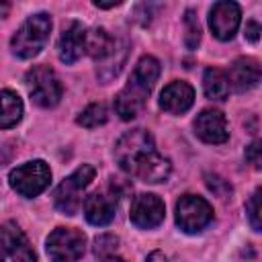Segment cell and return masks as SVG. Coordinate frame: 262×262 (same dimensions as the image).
<instances>
[{"label": "cell", "instance_id": "1", "mask_svg": "<svg viewBox=\"0 0 262 262\" xmlns=\"http://www.w3.org/2000/svg\"><path fill=\"white\" fill-rule=\"evenodd\" d=\"M115 160L123 172L147 184L164 182L170 176V162L158 154L154 137L145 129L123 133L115 145Z\"/></svg>", "mask_w": 262, "mask_h": 262}, {"label": "cell", "instance_id": "2", "mask_svg": "<svg viewBox=\"0 0 262 262\" xmlns=\"http://www.w3.org/2000/svg\"><path fill=\"white\" fill-rule=\"evenodd\" d=\"M158 78H160V61L154 55H143L135 63L127 86L115 98V111L123 121H131L143 111L145 100Z\"/></svg>", "mask_w": 262, "mask_h": 262}, {"label": "cell", "instance_id": "3", "mask_svg": "<svg viewBox=\"0 0 262 262\" xmlns=\"http://www.w3.org/2000/svg\"><path fill=\"white\" fill-rule=\"evenodd\" d=\"M129 43L123 37H113L106 29H90L86 33V53L96 61V76L102 84H108L119 76L127 59Z\"/></svg>", "mask_w": 262, "mask_h": 262}, {"label": "cell", "instance_id": "4", "mask_svg": "<svg viewBox=\"0 0 262 262\" xmlns=\"http://www.w3.org/2000/svg\"><path fill=\"white\" fill-rule=\"evenodd\" d=\"M51 33V16L47 12H37L29 16L20 29L10 39V49L20 59H31L41 53Z\"/></svg>", "mask_w": 262, "mask_h": 262}, {"label": "cell", "instance_id": "5", "mask_svg": "<svg viewBox=\"0 0 262 262\" xmlns=\"http://www.w3.org/2000/svg\"><path fill=\"white\" fill-rule=\"evenodd\" d=\"M94 166L90 164H82L80 168H76L68 178H63L57 188L53 190V205L59 213L63 215H76L82 207V194L86 190V186L94 180Z\"/></svg>", "mask_w": 262, "mask_h": 262}, {"label": "cell", "instance_id": "6", "mask_svg": "<svg viewBox=\"0 0 262 262\" xmlns=\"http://www.w3.org/2000/svg\"><path fill=\"white\" fill-rule=\"evenodd\" d=\"M25 84L29 88L31 100L37 106L51 108L61 100L63 94L61 82L49 66H33L25 76Z\"/></svg>", "mask_w": 262, "mask_h": 262}, {"label": "cell", "instance_id": "7", "mask_svg": "<svg viewBox=\"0 0 262 262\" xmlns=\"http://www.w3.org/2000/svg\"><path fill=\"white\" fill-rule=\"evenodd\" d=\"M10 186L25 199L41 194L51 182V170L43 160H33L16 166L8 176Z\"/></svg>", "mask_w": 262, "mask_h": 262}, {"label": "cell", "instance_id": "8", "mask_svg": "<svg viewBox=\"0 0 262 262\" xmlns=\"http://www.w3.org/2000/svg\"><path fill=\"white\" fill-rule=\"evenodd\" d=\"M45 250L51 262H78L86 250V235L74 227H57L49 233Z\"/></svg>", "mask_w": 262, "mask_h": 262}, {"label": "cell", "instance_id": "9", "mask_svg": "<svg viewBox=\"0 0 262 262\" xmlns=\"http://www.w3.org/2000/svg\"><path fill=\"white\" fill-rule=\"evenodd\" d=\"M213 221V207L196 194H182L176 203V225L184 233H199Z\"/></svg>", "mask_w": 262, "mask_h": 262}, {"label": "cell", "instance_id": "10", "mask_svg": "<svg viewBox=\"0 0 262 262\" xmlns=\"http://www.w3.org/2000/svg\"><path fill=\"white\" fill-rule=\"evenodd\" d=\"M0 262H37L33 246L14 221L0 225Z\"/></svg>", "mask_w": 262, "mask_h": 262}, {"label": "cell", "instance_id": "11", "mask_svg": "<svg viewBox=\"0 0 262 262\" xmlns=\"http://www.w3.org/2000/svg\"><path fill=\"white\" fill-rule=\"evenodd\" d=\"M131 223L137 225L139 229H154L158 227L164 217H166V207H164V201L156 194H149V192H143V194H137L131 203Z\"/></svg>", "mask_w": 262, "mask_h": 262}, {"label": "cell", "instance_id": "12", "mask_svg": "<svg viewBox=\"0 0 262 262\" xmlns=\"http://www.w3.org/2000/svg\"><path fill=\"white\" fill-rule=\"evenodd\" d=\"M239 18H242V10L235 2L229 0L215 2L209 12V27L219 41H229L237 33Z\"/></svg>", "mask_w": 262, "mask_h": 262}, {"label": "cell", "instance_id": "13", "mask_svg": "<svg viewBox=\"0 0 262 262\" xmlns=\"http://www.w3.org/2000/svg\"><path fill=\"white\" fill-rule=\"evenodd\" d=\"M194 133L205 143H225L229 137L225 115L217 108H205L194 119Z\"/></svg>", "mask_w": 262, "mask_h": 262}, {"label": "cell", "instance_id": "14", "mask_svg": "<svg viewBox=\"0 0 262 262\" xmlns=\"http://www.w3.org/2000/svg\"><path fill=\"white\" fill-rule=\"evenodd\" d=\"M82 53H86V31L78 20H72L63 27L57 41V55L66 66L76 63Z\"/></svg>", "mask_w": 262, "mask_h": 262}, {"label": "cell", "instance_id": "15", "mask_svg": "<svg viewBox=\"0 0 262 262\" xmlns=\"http://www.w3.org/2000/svg\"><path fill=\"white\" fill-rule=\"evenodd\" d=\"M117 211V192H92L84 201V215L90 225L104 227L115 219Z\"/></svg>", "mask_w": 262, "mask_h": 262}, {"label": "cell", "instance_id": "16", "mask_svg": "<svg viewBox=\"0 0 262 262\" xmlns=\"http://www.w3.org/2000/svg\"><path fill=\"white\" fill-rule=\"evenodd\" d=\"M192 102H194V90L188 82H182V80L170 82L160 94V106L170 115L186 113L192 106Z\"/></svg>", "mask_w": 262, "mask_h": 262}, {"label": "cell", "instance_id": "17", "mask_svg": "<svg viewBox=\"0 0 262 262\" xmlns=\"http://www.w3.org/2000/svg\"><path fill=\"white\" fill-rule=\"evenodd\" d=\"M225 76H227L229 88H233L235 92H246V90H252L254 86H258L260 66L252 57H239L229 66V72Z\"/></svg>", "mask_w": 262, "mask_h": 262}, {"label": "cell", "instance_id": "18", "mask_svg": "<svg viewBox=\"0 0 262 262\" xmlns=\"http://www.w3.org/2000/svg\"><path fill=\"white\" fill-rule=\"evenodd\" d=\"M23 117V100L12 90H0V129L14 127Z\"/></svg>", "mask_w": 262, "mask_h": 262}, {"label": "cell", "instance_id": "19", "mask_svg": "<svg viewBox=\"0 0 262 262\" xmlns=\"http://www.w3.org/2000/svg\"><path fill=\"white\" fill-rule=\"evenodd\" d=\"M203 90H205V96L211 98V100H223V98H227V94H229V82H227L225 72H221L219 68L205 70Z\"/></svg>", "mask_w": 262, "mask_h": 262}, {"label": "cell", "instance_id": "20", "mask_svg": "<svg viewBox=\"0 0 262 262\" xmlns=\"http://www.w3.org/2000/svg\"><path fill=\"white\" fill-rule=\"evenodd\" d=\"M106 119H108L106 106H104L102 102H94V104H88V106L80 113L78 125H82V127H86V129H94V127L104 125Z\"/></svg>", "mask_w": 262, "mask_h": 262}, {"label": "cell", "instance_id": "21", "mask_svg": "<svg viewBox=\"0 0 262 262\" xmlns=\"http://www.w3.org/2000/svg\"><path fill=\"white\" fill-rule=\"evenodd\" d=\"M184 27H186V47L188 49H196L199 43H201V25H199V18L192 10H186L184 14Z\"/></svg>", "mask_w": 262, "mask_h": 262}, {"label": "cell", "instance_id": "22", "mask_svg": "<svg viewBox=\"0 0 262 262\" xmlns=\"http://www.w3.org/2000/svg\"><path fill=\"white\" fill-rule=\"evenodd\" d=\"M246 213H248V219L252 223V229L254 231H260V188H256V192L250 196L248 205H246Z\"/></svg>", "mask_w": 262, "mask_h": 262}, {"label": "cell", "instance_id": "23", "mask_svg": "<svg viewBox=\"0 0 262 262\" xmlns=\"http://www.w3.org/2000/svg\"><path fill=\"white\" fill-rule=\"evenodd\" d=\"M117 244H119V239H117L115 235H111V233L100 235V237H96V242H94V252H96V256H100V258H108V256L117 250Z\"/></svg>", "mask_w": 262, "mask_h": 262}, {"label": "cell", "instance_id": "24", "mask_svg": "<svg viewBox=\"0 0 262 262\" xmlns=\"http://www.w3.org/2000/svg\"><path fill=\"white\" fill-rule=\"evenodd\" d=\"M246 160H248L256 170H260V166H262V143H260V141H254V143H250V145L246 147Z\"/></svg>", "mask_w": 262, "mask_h": 262}, {"label": "cell", "instance_id": "25", "mask_svg": "<svg viewBox=\"0 0 262 262\" xmlns=\"http://www.w3.org/2000/svg\"><path fill=\"white\" fill-rule=\"evenodd\" d=\"M246 37H248L252 43L258 41V37H260V25H258L256 20H250V23L246 25Z\"/></svg>", "mask_w": 262, "mask_h": 262}, {"label": "cell", "instance_id": "26", "mask_svg": "<svg viewBox=\"0 0 262 262\" xmlns=\"http://www.w3.org/2000/svg\"><path fill=\"white\" fill-rule=\"evenodd\" d=\"M147 262H170V260H168L162 252H158V250H156V252H151V254L147 256Z\"/></svg>", "mask_w": 262, "mask_h": 262}, {"label": "cell", "instance_id": "27", "mask_svg": "<svg viewBox=\"0 0 262 262\" xmlns=\"http://www.w3.org/2000/svg\"><path fill=\"white\" fill-rule=\"evenodd\" d=\"M104 262H125V260H121V258H115V256H108V258H104Z\"/></svg>", "mask_w": 262, "mask_h": 262}]
</instances>
